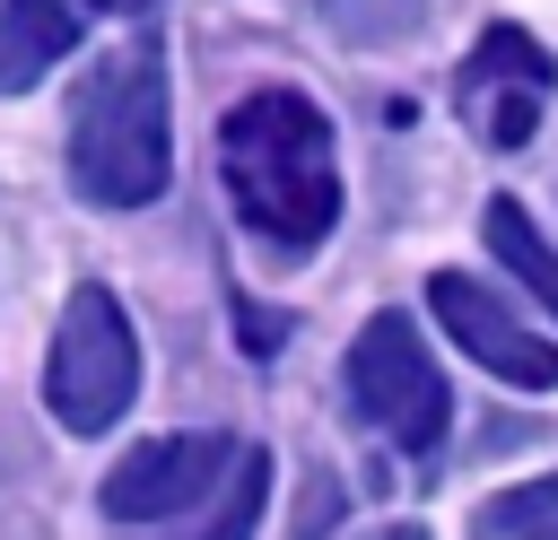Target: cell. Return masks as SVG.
I'll return each instance as SVG.
<instances>
[{"label":"cell","mask_w":558,"mask_h":540,"mask_svg":"<svg viewBox=\"0 0 558 540\" xmlns=\"http://www.w3.org/2000/svg\"><path fill=\"white\" fill-rule=\"evenodd\" d=\"M349 401H357V418L384 427L401 453H436V444H445L453 392H445V375H436V357H427V340H418L410 314L384 305V314L357 322V340H349Z\"/></svg>","instance_id":"cell-4"},{"label":"cell","mask_w":558,"mask_h":540,"mask_svg":"<svg viewBox=\"0 0 558 540\" xmlns=\"http://www.w3.org/2000/svg\"><path fill=\"white\" fill-rule=\"evenodd\" d=\"M427 305H436L445 340H453L462 357H480L497 383H514V392H549V383H558V348H549L497 287H480L471 270H436V279H427Z\"/></svg>","instance_id":"cell-5"},{"label":"cell","mask_w":558,"mask_h":540,"mask_svg":"<svg viewBox=\"0 0 558 540\" xmlns=\"http://www.w3.org/2000/svg\"><path fill=\"white\" fill-rule=\"evenodd\" d=\"M70 183L96 209H140L166 192V61L157 44H131L70 122Z\"/></svg>","instance_id":"cell-2"},{"label":"cell","mask_w":558,"mask_h":540,"mask_svg":"<svg viewBox=\"0 0 558 540\" xmlns=\"http://www.w3.org/2000/svg\"><path fill=\"white\" fill-rule=\"evenodd\" d=\"M218 174L235 218L279 244V253H314L340 226V157H331V113L296 87H253L227 105L218 122Z\"/></svg>","instance_id":"cell-1"},{"label":"cell","mask_w":558,"mask_h":540,"mask_svg":"<svg viewBox=\"0 0 558 540\" xmlns=\"http://www.w3.org/2000/svg\"><path fill=\"white\" fill-rule=\"evenodd\" d=\"M227 470H235V444H227V435H148V444H131V453L105 470L96 505H105L113 523H174V514H192Z\"/></svg>","instance_id":"cell-6"},{"label":"cell","mask_w":558,"mask_h":540,"mask_svg":"<svg viewBox=\"0 0 558 540\" xmlns=\"http://www.w3.org/2000/svg\"><path fill=\"white\" fill-rule=\"evenodd\" d=\"M323 9H331V26L349 44H392V35L418 26V0H323Z\"/></svg>","instance_id":"cell-12"},{"label":"cell","mask_w":558,"mask_h":540,"mask_svg":"<svg viewBox=\"0 0 558 540\" xmlns=\"http://www.w3.org/2000/svg\"><path fill=\"white\" fill-rule=\"evenodd\" d=\"M549 78H558V61L523 35V26H488L480 44H471V61H462V78H453V96L462 105H480L488 87L506 96V87H532V96H549Z\"/></svg>","instance_id":"cell-8"},{"label":"cell","mask_w":558,"mask_h":540,"mask_svg":"<svg viewBox=\"0 0 558 540\" xmlns=\"http://www.w3.org/2000/svg\"><path fill=\"white\" fill-rule=\"evenodd\" d=\"M44 401H52V418L70 435H105L140 401V331H131L113 287H96V279L70 287L52 357H44Z\"/></svg>","instance_id":"cell-3"},{"label":"cell","mask_w":558,"mask_h":540,"mask_svg":"<svg viewBox=\"0 0 558 540\" xmlns=\"http://www.w3.org/2000/svg\"><path fill=\"white\" fill-rule=\"evenodd\" d=\"M96 9H113V17H131V9H157V0H96Z\"/></svg>","instance_id":"cell-13"},{"label":"cell","mask_w":558,"mask_h":540,"mask_svg":"<svg viewBox=\"0 0 558 540\" xmlns=\"http://www.w3.org/2000/svg\"><path fill=\"white\" fill-rule=\"evenodd\" d=\"M262 505H270V453L262 444H235V470H227V488H218V505H209V523L192 540H253L262 531Z\"/></svg>","instance_id":"cell-10"},{"label":"cell","mask_w":558,"mask_h":540,"mask_svg":"<svg viewBox=\"0 0 558 540\" xmlns=\"http://www.w3.org/2000/svg\"><path fill=\"white\" fill-rule=\"evenodd\" d=\"M471 531H480V540H558V470L488 496V505L471 514Z\"/></svg>","instance_id":"cell-11"},{"label":"cell","mask_w":558,"mask_h":540,"mask_svg":"<svg viewBox=\"0 0 558 540\" xmlns=\"http://www.w3.org/2000/svg\"><path fill=\"white\" fill-rule=\"evenodd\" d=\"M384 540H427V531H418V523H392V531H384Z\"/></svg>","instance_id":"cell-14"},{"label":"cell","mask_w":558,"mask_h":540,"mask_svg":"<svg viewBox=\"0 0 558 540\" xmlns=\"http://www.w3.org/2000/svg\"><path fill=\"white\" fill-rule=\"evenodd\" d=\"M78 44V9L70 0H0V96L35 87L44 70H61Z\"/></svg>","instance_id":"cell-7"},{"label":"cell","mask_w":558,"mask_h":540,"mask_svg":"<svg viewBox=\"0 0 558 540\" xmlns=\"http://www.w3.org/2000/svg\"><path fill=\"white\" fill-rule=\"evenodd\" d=\"M480 235H488V253H497V261L532 287V305L558 322V253H549V235L523 218V200H506V192H497V200L480 209Z\"/></svg>","instance_id":"cell-9"}]
</instances>
